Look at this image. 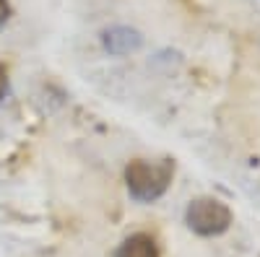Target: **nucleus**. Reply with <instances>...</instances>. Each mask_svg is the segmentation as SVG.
Listing matches in <instances>:
<instances>
[{"label": "nucleus", "instance_id": "obj_1", "mask_svg": "<svg viewBox=\"0 0 260 257\" xmlns=\"http://www.w3.org/2000/svg\"><path fill=\"white\" fill-rule=\"evenodd\" d=\"M175 177V161L172 159H159V161H146V159H133L125 166V185L130 198L138 203H154L159 200L172 185Z\"/></svg>", "mask_w": 260, "mask_h": 257}, {"label": "nucleus", "instance_id": "obj_2", "mask_svg": "<svg viewBox=\"0 0 260 257\" xmlns=\"http://www.w3.org/2000/svg\"><path fill=\"white\" fill-rule=\"evenodd\" d=\"M185 224L198 237H219L232 226V210L216 198H195L185 210Z\"/></svg>", "mask_w": 260, "mask_h": 257}, {"label": "nucleus", "instance_id": "obj_3", "mask_svg": "<svg viewBox=\"0 0 260 257\" xmlns=\"http://www.w3.org/2000/svg\"><path fill=\"white\" fill-rule=\"evenodd\" d=\"M102 45L110 55L122 57V55H130V52L141 50L143 34L138 29H130V26H110V29L102 31Z\"/></svg>", "mask_w": 260, "mask_h": 257}, {"label": "nucleus", "instance_id": "obj_4", "mask_svg": "<svg viewBox=\"0 0 260 257\" xmlns=\"http://www.w3.org/2000/svg\"><path fill=\"white\" fill-rule=\"evenodd\" d=\"M115 257H159V247L148 234H133L117 247Z\"/></svg>", "mask_w": 260, "mask_h": 257}, {"label": "nucleus", "instance_id": "obj_5", "mask_svg": "<svg viewBox=\"0 0 260 257\" xmlns=\"http://www.w3.org/2000/svg\"><path fill=\"white\" fill-rule=\"evenodd\" d=\"M6 91H8V70H6L3 62H0V99L6 96Z\"/></svg>", "mask_w": 260, "mask_h": 257}, {"label": "nucleus", "instance_id": "obj_6", "mask_svg": "<svg viewBox=\"0 0 260 257\" xmlns=\"http://www.w3.org/2000/svg\"><path fill=\"white\" fill-rule=\"evenodd\" d=\"M8 18H11V3L8 0H0V26H3Z\"/></svg>", "mask_w": 260, "mask_h": 257}]
</instances>
